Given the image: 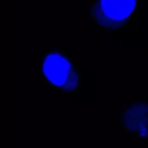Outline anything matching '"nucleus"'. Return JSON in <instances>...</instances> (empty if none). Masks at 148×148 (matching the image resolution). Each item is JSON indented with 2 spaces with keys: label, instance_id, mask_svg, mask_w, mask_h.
Here are the masks:
<instances>
[{
  "label": "nucleus",
  "instance_id": "obj_1",
  "mask_svg": "<svg viewBox=\"0 0 148 148\" xmlns=\"http://www.w3.org/2000/svg\"><path fill=\"white\" fill-rule=\"evenodd\" d=\"M41 73L46 85L61 93L76 95L81 88L82 76L72 58L64 51H50L40 58Z\"/></svg>",
  "mask_w": 148,
  "mask_h": 148
},
{
  "label": "nucleus",
  "instance_id": "obj_2",
  "mask_svg": "<svg viewBox=\"0 0 148 148\" xmlns=\"http://www.w3.org/2000/svg\"><path fill=\"white\" fill-rule=\"evenodd\" d=\"M137 10V0H95L89 8L93 25L106 32L123 31Z\"/></svg>",
  "mask_w": 148,
  "mask_h": 148
},
{
  "label": "nucleus",
  "instance_id": "obj_3",
  "mask_svg": "<svg viewBox=\"0 0 148 148\" xmlns=\"http://www.w3.org/2000/svg\"><path fill=\"white\" fill-rule=\"evenodd\" d=\"M122 131L138 139H148V103L135 101L118 114Z\"/></svg>",
  "mask_w": 148,
  "mask_h": 148
}]
</instances>
